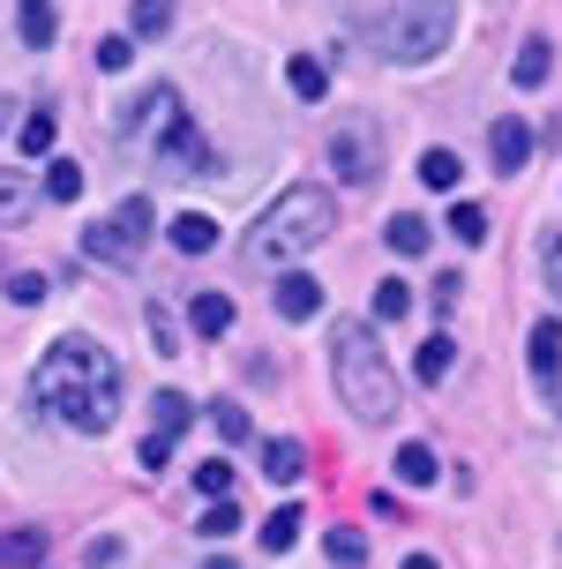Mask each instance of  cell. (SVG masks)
Wrapping results in <instances>:
<instances>
[{"label":"cell","mask_w":562,"mask_h":569,"mask_svg":"<svg viewBox=\"0 0 562 569\" xmlns=\"http://www.w3.org/2000/svg\"><path fill=\"white\" fill-rule=\"evenodd\" d=\"M46 292H53V284L38 278V270H16V278H8V300H16V308H38Z\"/></svg>","instance_id":"obj_32"},{"label":"cell","mask_w":562,"mask_h":569,"mask_svg":"<svg viewBox=\"0 0 562 569\" xmlns=\"http://www.w3.org/2000/svg\"><path fill=\"white\" fill-rule=\"evenodd\" d=\"M285 83H293V98H300V106H323V98H331V68H323L315 53H293Z\"/></svg>","instance_id":"obj_13"},{"label":"cell","mask_w":562,"mask_h":569,"mask_svg":"<svg viewBox=\"0 0 562 569\" xmlns=\"http://www.w3.org/2000/svg\"><path fill=\"white\" fill-rule=\"evenodd\" d=\"M120 142H128V150H142V142H150V158H158V166H172L180 180L218 172V150L196 136V120H188V106H180V90H172V83H150L136 106L120 113Z\"/></svg>","instance_id":"obj_2"},{"label":"cell","mask_w":562,"mask_h":569,"mask_svg":"<svg viewBox=\"0 0 562 569\" xmlns=\"http://www.w3.org/2000/svg\"><path fill=\"white\" fill-rule=\"evenodd\" d=\"M331 172L337 180H353V188H367L375 172H383V120L375 113H345L331 128Z\"/></svg>","instance_id":"obj_7"},{"label":"cell","mask_w":562,"mask_h":569,"mask_svg":"<svg viewBox=\"0 0 562 569\" xmlns=\"http://www.w3.org/2000/svg\"><path fill=\"white\" fill-rule=\"evenodd\" d=\"M172 248H180V256H203V248H218V226H210L203 210H180V218H172Z\"/></svg>","instance_id":"obj_19"},{"label":"cell","mask_w":562,"mask_h":569,"mask_svg":"<svg viewBox=\"0 0 562 569\" xmlns=\"http://www.w3.org/2000/svg\"><path fill=\"white\" fill-rule=\"evenodd\" d=\"M46 196L76 202V196H83V166H76V158H53V166H46Z\"/></svg>","instance_id":"obj_25"},{"label":"cell","mask_w":562,"mask_h":569,"mask_svg":"<svg viewBox=\"0 0 562 569\" xmlns=\"http://www.w3.org/2000/svg\"><path fill=\"white\" fill-rule=\"evenodd\" d=\"M397 480L405 487H435V450H427V442H405V450H397Z\"/></svg>","instance_id":"obj_23"},{"label":"cell","mask_w":562,"mask_h":569,"mask_svg":"<svg viewBox=\"0 0 562 569\" xmlns=\"http://www.w3.org/2000/svg\"><path fill=\"white\" fill-rule=\"evenodd\" d=\"M166 450H172V435L150 427V435H142V450H136V465H142V472H166Z\"/></svg>","instance_id":"obj_36"},{"label":"cell","mask_w":562,"mask_h":569,"mask_svg":"<svg viewBox=\"0 0 562 569\" xmlns=\"http://www.w3.org/2000/svg\"><path fill=\"white\" fill-rule=\"evenodd\" d=\"M331 562L337 569H361L367 562V540H361V532H331Z\"/></svg>","instance_id":"obj_33"},{"label":"cell","mask_w":562,"mask_h":569,"mask_svg":"<svg viewBox=\"0 0 562 569\" xmlns=\"http://www.w3.org/2000/svg\"><path fill=\"white\" fill-rule=\"evenodd\" d=\"M555 375H562V322L548 315V322H533V382L555 390Z\"/></svg>","instance_id":"obj_10"},{"label":"cell","mask_w":562,"mask_h":569,"mask_svg":"<svg viewBox=\"0 0 562 569\" xmlns=\"http://www.w3.org/2000/svg\"><path fill=\"white\" fill-rule=\"evenodd\" d=\"M142 330H150V345H158V352H172V345H180V338H172V315L158 308V300L142 308Z\"/></svg>","instance_id":"obj_35"},{"label":"cell","mask_w":562,"mask_h":569,"mask_svg":"<svg viewBox=\"0 0 562 569\" xmlns=\"http://www.w3.org/2000/svg\"><path fill=\"white\" fill-rule=\"evenodd\" d=\"M16 142H23V158H46V150H53V113H30L23 128H16Z\"/></svg>","instance_id":"obj_30"},{"label":"cell","mask_w":562,"mask_h":569,"mask_svg":"<svg viewBox=\"0 0 562 569\" xmlns=\"http://www.w3.org/2000/svg\"><path fill=\"white\" fill-rule=\"evenodd\" d=\"M548 76H555V46H548V38H525V46H517V68H510V83L540 90Z\"/></svg>","instance_id":"obj_12"},{"label":"cell","mask_w":562,"mask_h":569,"mask_svg":"<svg viewBox=\"0 0 562 569\" xmlns=\"http://www.w3.org/2000/svg\"><path fill=\"white\" fill-rule=\"evenodd\" d=\"M142 248H150V196H128L112 218H98V226L83 232V256L90 262H112V270L142 262Z\"/></svg>","instance_id":"obj_6"},{"label":"cell","mask_w":562,"mask_h":569,"mask_svg":"<svg viewBox=\"0 0 562 569\" xmlns=\"http://www.w3.org/2000/svg\"><path fill=\"white\" fill-rule=\"evenodd\" d=\"M188 322H196L203 338H225V330H233V300H225V292H196V300H188Z\"/></svg>","instance_id":"obj_18"},{"label":"cell","mask_w":562,"mask_h":569,"mask_svg":"<svg viewBox=\"0 0 562 569\" xmlns=\"http://www.w3.org/2000/svg\"><path fill=\"white\" fill-rule=\"evenodd\" d=\"M540 270H548V292L562 300V240H540Z\"/></svg>","instance_id":"obj_38"},{"label":"cell","mask_w":562,"mask_h":569,"mask_svg":"<svg viewBox=\"0 0 562 569\" xmlns=\"http://www.w3.org/2000/svg\"><path fill=\"white\" fill-rule=\"evenodd\" d=\"M128 60H136V46H128V38H98V68H106V76H120Z\"/></svg>","instance_id":"obj_37"},{"label":"cell","mask_w":562,"mask_h":569,"mask_svg":"<svg viewBox=\"0 0 562 569\" xmlns=\"http://www.w3.org/2000/svg\"><path fill=\"white\" fill-rule=\"evenodd\" d=\"M450 232H457V240H487V210H480V202H457V210H450Z\"/></svg>","instance_id":"obj_31"},{"label":"cell","mask_w":562,"mask_h":569,"mask_svg":"<svg viewBox=\"0 0 562 569\" xmlns=\"http://www.w3.org/2000/svg\"><path fill=\"white\" fill-rule=\"evenodd\" d=\"M367 308H375V322H405V315H413V284H405V278H383Z\"/></svg>","instance_id":"obj_21"},{"label":"cell","mask_w":562,"mask_h":569,"mask_svg":"<svg viewBox=\"0 0 562 569\" xmlns=\"http://www.w3.org/2000/svg\"><path fill=\"white\" fill-rule=\"evenodd\" d=\"M16 30H23V46H30V53H46V46L60 38L53 0H23V8H16Z\"/></svg>","instance_id":"obj_14"},{"label":"cell","mask_w":562,"mask_h":569,"mask_svg":"<svg viewBox=\"0 0 562 569\" xmlns=\"http://www.w3.org/2000/svg\"><path fill=\"white\" fill-rule=\"evenodd\" d=\"M203 532H210V540H225V532H240V510H233V502H210V510H203Z\"/></svg>","instance_id":"obj_34"},{"label":"cell","mask_w":562,"mask_h":569,"mask_svg":"<svg viewBox=\"0 0 562 569\" xmlns=\"http://www.w3.org/2000/svg\"><path fill=\"white\" fill-rule=\"evenodd\" d=\"M487 158H495V172H525V158H533V120L510 113L487 128Z\"/></svg>","instance_id":"obj_8"},{"label":"cell","mask_w":562,"mask_h":569,"mask_svg":"<svg viewBox=\"0 0 562 569\" xmlns=\"http://www.w3.org/2000/svg\"><path fill=\"white\" fill-rule=\"evenodd\" d=\"M150 420H158V435H180V427L196 420V405L180 398V390H158V398H150Z\"/></svg>","instance_id":"obj_22"},{"label":"cell","mask_w":562,"mask_h":569,"mask_svg":"<svg viewBox=\"0 0 562 569\" xmlns=\"http://www.w3.org/2000/svg\"><path fill=\"white\" fill-rule=\"evenodd\" d=\"M30 405L76 435H106L120 412V360L98 338H53L46 360L30 368Z\"/></svg>","instance_id":"obj_1"},{"label":"cell","mask_w":562,"mask_h":569,"mask_svg":"<svg viewBox=\"0 0 562 569\" xmlns=\"http://www.w3.org/2000/svg\"><path fill=\"white\" fill-rule=\"evenodd\" d=\"M166 23H172V0H136V8H128V30H136V38H158Z\"/></svg>","instance_id":"obj_27"},{"label":"cell","mask_w":562,"mask_h":569,"mask_svg":"<svg viewBox=\"0 0 562 569\" xmlns=\"http://www.w3.org/2000/svg\"><path fill=\"white\" fill-rule=\"evenodd\" d=\"M450 30H457V0H391V16H383V53L405 60V68H421L450 46Z\"/></svg>","instance_id":"obj_5"},{"label":"cell","mask_w":562,"mask_h":569,"mask_svg":"<svg viewBox=\"0 0 562 569\" xmlns=\"http://www.w3.org/2000/svg\"><path fill=\"white\" fill-rule=\"evenodd\" d=\"M383 240H391L397 256H427V240H435V226H427V218H413V210H397L391 226H383Z\"/></svg>","instance_id":"obj_17"},{"label":"cell","mask_w":562,"mask_h":569,"mask_svg":"<svg viewBox=\"0 0 562 569\" xmlns=\"http://www.w3.org/2000/svg\"><path fill=\"white\" fill-rule=\"evenodd\" d=\"M38 196H46V188H38L30 172H0V226H23L30 210H38Z\"/></svg>","instance_id":"obj_11"},{"label":"cell","mask_w":562,"mask_h":569,"mask_svg":"<svg viewBox=\"0 0 562 569\" xmlns=\"http://www.w3.org/2000/svg\"><path fill=\"white\" fill-rule=\"evenodd\" d=\"M270 292H278V315H285V322H308V315H323V284H315L308 270H285Z\"/></svg>","instance_id":"obj_9"},{"label":"cell","mask_w":562,"mask_h":569,"mask_svg":"<svg viewBox=\"0 0 562 569\" xmlns=\"http://www.w3.org/2000/svg\"><path fill=\"white\" fill-rule=\"evenodd\" d=\"M421 180L435 196H450V188L465 180V158H457V150H421Z\"/></svg>","instance_id":"obj_20"},{"label":"cell","mask_w":562,"mask_h":569,"mask_svg":"<svg viewBox=\"0 0 562 569\" xmlns=\"http://www.w3.org/2000/svg\"><path fill=\"white\" fill-rule=\"evenodd\" d=\"M196 487H203V502L233 495V465H225V457H203V465H196Z\"/></svg>","instance_id":"obj_29"},{"label":"cell","mask_w":562,"mask_h":569,"mask_svg":"<svg viewBox=\"0 0 562 569\" xmlns=\"http://www.w3.org/2000/svg\"><path fill=\"white\" fill-rule=\"evenodd\" d=\"M331 382L337 398H345V412L367 427L397 420V375H391V352L375 345V330L367 322H331Z\"/></svg>","instance_id":"obj_3"},{"label":"cell","mask_w":562,"mask_h":569,"mask_svg":"<svg viewBox=\"0 0 562 569\" xmlns=\"http://www.w3.org/2000/svg\"><path fill=\"white\" fill-rule=\"evenodd\" d=\"M450 360H457V345H450V338H427V345H421V360H413V375H421L427 390H435V382L450 375Z\"/></svg>","instance_id":"obj_24"},{"label":"cell","mask_w":562,"mask_h":569,"mask_svg":"<svg viewBox=\"0 0 562 569\" xmlns=\"http://www.w3.org/2000/svg\"><path fill=\"white\" fill-rule=\"evenodd\" d=\"M0 562H8V569L46 562V532H38V525H16V532H0Z\"/></svg>","instance_id":"obj_16"},{"label":"cell","mask_w":562,"mask_h":569,"mask_svg":"<svg viewBox=\"0 0 562 569\" xmlns=\"http://www.w3.org/2000/svg\"><path fill=\"white\" fill-rule=\"evenodd\" d=\"M331 226H337L331 188H285V196L255 218V232H248V248H240V256H248L255 270H278V262H300L308 248H323Z\"/></svg>","instance_id":"obj_4"},{"label":"cell","mask_w":562,"mask_h":569,"mask_svg":"<svg viewBox=\"0 0 562 569\" xmlns=\"http://www.w3.org/2000/svg\"><path fill=\"white\" fill-rule=\"evenodd\" d=\"M0 128H8V98H0Z\"/></svg>","instance_id":"obj_41"},{"label":"cell","mask_w":562,"mask_h":569,"mask_svg":"<svg viewBox=\"0 0 562 569\" xmlns=\"http://www.w3.org/2000/svg\"><path fill=\"white\" fill-rule=\"evenodd\" d=\"M210 420H218L225 442H248V405H240V398H218V405H210Z\"/></svg>","instance_id":"obj_28"},{"label":"cell","mask_w":562,"mask_h":569,"mask_svg":"<svg viewBox=\"0 0 562 569\" xmlns=\"http://www.w3.org/2000/svg\"><path fill=\"white\" fill-rule=\"evenodd\" d=\"M263 472H270V487H293L308 472V450H300L293 435H278V442H263Z\"/></svg>","instance_id":"obj_15"},{"label":"cell","mask_w":562,"mask_h":569,"mask_svg":"<svg viewBox=\"0 0 562 569\" xmlns=\"http://www.w3.org/2000/svg\"><path fill=\"white\" fill-rule=\"evenodd\" d=\"M293 540H300V510L285 502V510H270V517H263V547H270V555H285Z\"/></svg>","instance_id":"obj_26"},{"label":"cell","mask_w":562,"mask_h":569,"mask_svg":"<svg viewBox=\"0 0 562 569\" xmlns=\"http://www.w3.org/2000/svg\"><path fill=\"white\" fill-rule=\"evenodd\" d=\"M405 569H435V555H405Z\"/></svg>","instance_id":"obj_39"},{"label":"cell","mask_w":562,"mask_h":569,"mask_svg":"<svg viewBox=\"0 0 562 569\" xmlns=\"http://www.w3.org/2000/svg\"><path fill=\"white\" fill-rule=\"evenodd\" d=\"M203 569H233V562H225V555H210V562H203Z\"/></svg>","instance_id":"obj_40"}]
</instances>
